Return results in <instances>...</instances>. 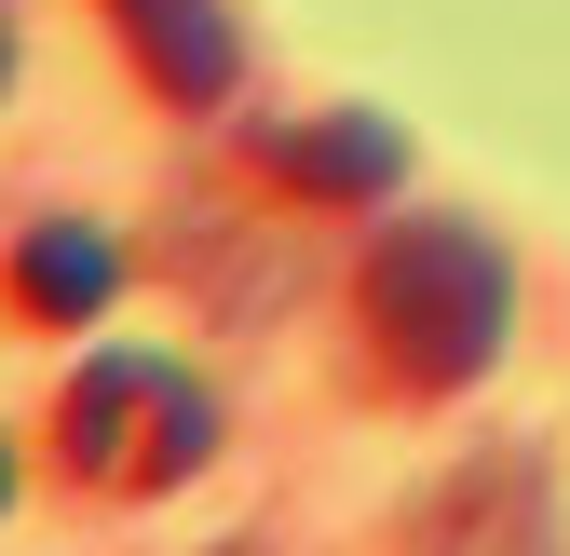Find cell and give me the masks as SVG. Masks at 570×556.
<instances>
[{
  "mask_svg": "<svg viewBox=\"0 0 570 556\" xmlns=\"http://www.w3.org/2000/svg\"><path fill=\"white\" fill-rule=\"evenodd\" d=\"M367 339L394 394H462L517 339V271L475 218H407L367 245Z\"/></svg>",
  "mask_w": 570,
  "mask_h": 556,
  "instance_id": "6da1fadb",
  "label": "cell"
},
{
  "mask_svg": "<svg viewBox=\"0 0 570 556\" xmlns=\"http://www.w3.org/2000/svg\"><path fill=\"white\" fill-rule=\"evenodd\" d=\"M55 461L82 489H177V475L218 461V394L164 354H96L55 407Z\"/></svg>",
  "mask_w": 570,
  "mask_h": 556,
  "instance_id": "7a4b0ae2",
  "label": "cell"
},
{
  "mask_svg": "<svg viewBox=\"0 0 570 556\" xmlns=\"http://www.w3.org/2000/svg\"><path fill=\"white\" fill-rule=\"evenodd\" d=\"M258 177H272L285 203H381V190L407 177V136H394L381 109H313V122H272V136H258Z\"/></svg>",
  "mask_w": 570,
  "mask_h": 556,
  "instance_id": "3957f363",
  "label": "cell"
},
{
  "mask_svg": "<svg viewBox=\"0 0 570 556\" xmlns=\"http://www.w3.org/2000/svg\"><path fill=\"white\" fill-rule=\"evenodd\" d=\"M109 28H122L136 68H150V96H164V109H218V96H232V68H245L232 0H109Z\"/></svg>",
  "mask_w": 570,
  "mask_h": 556,
  "instance_id": "277c9868",
  "label": "cell"
},
{
  "mask_svg": "<svg viewBox=\"0 0 570 556\" xmlns=\"http://www.w3.org/2000/svg\"><path fill=\"white\" fill-rule=\"evenodd\" d=\"M122 299V245L96 231V218H41L28 245H14V312H41V326H96Z\"/></svg>",
  "mask_w": 570,
  "mask_h": 556,
  "instance_id": "5b68a950",
  "label": "cell"
},
{
  "mask_svg": "<svg viewBox=\"0 0 570 556\" xmlns=\"http://www.w3.org/2000/svg\"><path fill=\"white\" fill-rule=\"evenodd\" d=\"M462 516H489V529H543V489L503 461V489H489V475H462L449 503H421V529H462Z\"/></svg>",
  "mask_w": 570,
  "mask_h": 556,
  "instance_id": "8992f818",
  "label": "cell"
},
{
  "mask_svg": "<svg viewBox=\"0 0 570 556\" xmlns=\"http://www.w3.org/2000/svg\"><path fill=\"white\" fill-rule=\"evenodd\" d=\"M0 82H14V28H0Z\"/></svg>",
  "mask_w": 570,
  "mask_h": 556,
  "instance_id": "52a82bcc",
  "label": "cell"
},
{
  "mask_svg": "<svg viewBox=\"0 0 570 556\" xmlns=\"http://www.w3.org/2000/svg\"><path fill=\"white\" fill-rule=\"evenodd\" d=\"M0 503H14V461H0Z\"/></svg>",
  "mask_w": 570,
  "mask_h": 556,
  "instance_id": "ba28073f",
  "label": "cell"
}]
</instances>
